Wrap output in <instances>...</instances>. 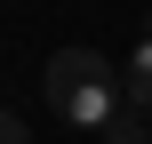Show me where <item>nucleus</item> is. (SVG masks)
<instances>
[{
  "instance_id": "obj_1",
  "label": "nucleus",
  "mask_w": 152,
  "mask_h": 144,
  "mask_svg": "<svg viewBox=\"0 0 152 144\" xmlns=\"http://www.w3.org/2000/svg\"><path fill=\"white\" fill-rule=\"evenodd\" d=\"M40 88H48V104H56L72 128H104V120L120 112V72H112L96 48H56L48 72H40Z\"/></svg>"
},
{
  "instance_id": "obj_2",
  "label": "nucleus",
  "mask_w": 152,
  "mask_h": 144,
  "mask_svg": "<svg viewBox=\"0 0 152 144\" xmlns=\"http://www.w3.org/2000/svg\"><path fill=\"white\" fill-rule=\"evenodd\" d=\"M120 104L152 112V32L136 40V56H128V72H120Z\"/></svg>"
},
{
  "instance_id": "obj_3",
  "label": "nucleus",
  "mask_w": 152,
  "mask_h": 144,
  "mask_svg": "<svg viewBox=\"0 0 152 144\" xmlns=\"http://www.w3.org/2000/svg\"><path fill=\"white\" fill-rule=\"evenodd\" d=\"M96 136H104V144H152V120L136 112V104H120V112H112V120L96 128Z\"/></svg>"
},
{
  "instance_id": "obj_4",
  "label": "nucleus",
  "mask_w": 152,
  "mask_h": 144,
  "mask_svg": "<svg viewBox=\"0 0 152 144\" xmlns=\"http://www.w3.org/2000/svg\"><path fill=\"white\" fill-rule=\"evenodd\" d=\"M0 144H32V128H24V112H0Z\"/></svg>"
},
{
  "instance_id": "obj_5",
  "label": "nucleus",
  "mask_w": 152,
  "mask_h": 144,
  "mask_svg": "<svg viewBox=\"0 0 152 144\" xmlns=\"http://www.w3.org/2000/svg\"><path fill=\"white\" fill-rule=\"evenodd\" d=\"M144 32H152V8H144Z\"/></svg>"
}]
</instances>
